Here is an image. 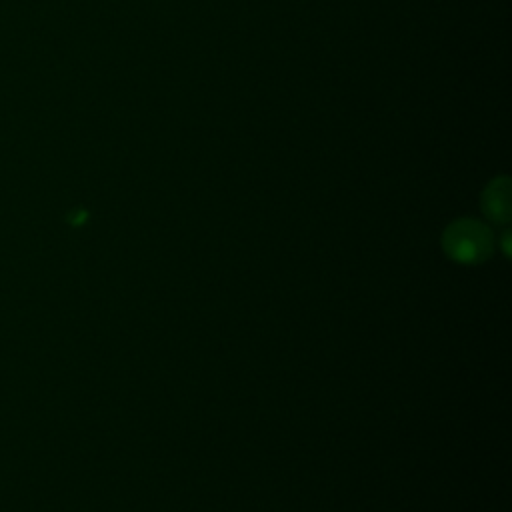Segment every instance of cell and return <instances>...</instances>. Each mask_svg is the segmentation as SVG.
Returning a JSON list of instances; mask_svg holds the SVG:
<instances>
[{"instance_id": "1", "label": "cell", "mask_w": 512, "mask_h": 512, "mask_svg": "<svg viewBox=\"0 0 512 512\" xmlns=\"http://www.w3.org/2000/svg\"><path fill=\"white\" fill-rule=\"evenodd\" d=\"M446 250L452 258L460 262H474L486 256L490 250V234L488 230L472 220L456 222L446 232Z\"/></svg>"}, {"instance_id": "2", "label": "cell", "mask_w": 512, "mask_h": 512, "mask_svg": "<svg viewBox=\"0 0 512 512\" xmlns=\"http://www.w3.org/2000/svg\"><path fill=\"white\" fill-rule=\"evenodd\" d=\"M484 210L494 220H504L508 216V188L506 180L494 182L484 194Z\"/></svg>"}]
</instances>
